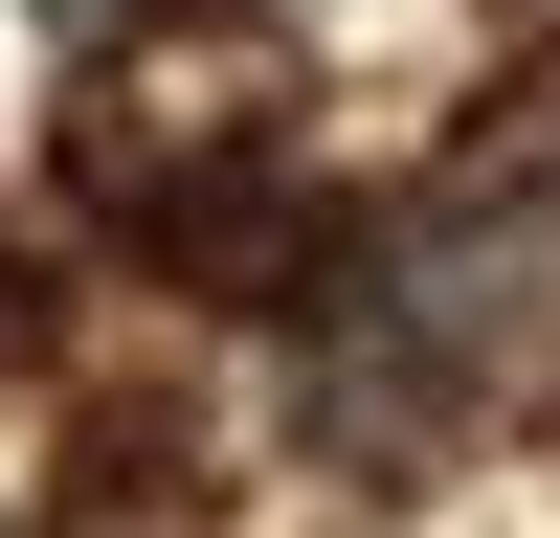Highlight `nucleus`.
I'll use <instances>...</instances> for the list:
<instances>
[{"instance_id": "1", "label": "nucleus", "mask_w": 560, "mask_h": 538, "mask_svg": "<svg viewBox=\"0 0 560 538\" xmlns=\"http://www.w3.org/2000/svg\"><path fill=\"white\" fill-rule=\"evenodd\" d=\"M45 23H68V45H90V23H135V0H45Z\"/></svg>"}]
</instances>
